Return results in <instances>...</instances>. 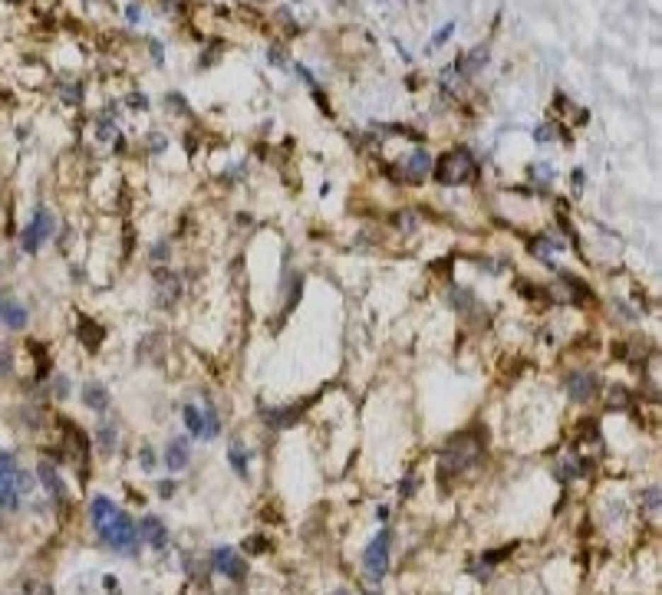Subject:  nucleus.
Masks as SVG:
<instances>
[{
  "label": "nucleus",
  "instance_id": "1",
  "mask_svg": "<svg viewBox=\"0 0 662 595\" xmlns=\"http://www.w3.org/2000/svg\"><path fill=\"white\" fill-rule=\"evenodd\" d=\"M89 517H93V526H96V533L103 536L106 546H112L115 553H122V556H135V553H139V526H135L132 517L125 510H119L109 497H93Z\"/></svg>",
  "mask_w": 662,
  "mask_h": 595
},
{
  "label": "nucleus",
  "instance_id": "2",
  "mask_svg": "<svg viewBox=\"0 0 662 595\" xmlns=\"http://www.w3.org/2000/svg\"><path fill=\"white\" fill-rule=\"evenodd\" d=\"M475 178V161L465 148H455L435 161V181L439 184H461Z\"/></svg>",
  "mask_w": 662,
  "mask_h": 595
},
{
  "label": "nucleus",
  "instance_id": "3",
  "mask_svg": "<svg viewBox=\"0 0 662 595\" xmlns=\"http://www.w3.org/2000/svg\"><path fill=\"white\" fill-rule=\"evenodd\" d=\"M20 467L13 461V454L0 451V510L4 513H13L20 510Z\"/></svg>",
  "mask_w": 662,
  "mask_h": 595
},
{
  "label": "nucleus",
  "instance_id": "4",
  "mask_svg": "<svg viewBox=\"0 0 662 595\" xmlns=\"http://www.w3.org/2000/svg\"><path fill=\"white\" fill-rule=\"evenodd\" d=\"M478 457H481V441H475L471 435H461L441 454V473H458L465 467H471Z\"/></svg>",
  "mask_w": 662,
  "mask_h": 595
},
{
  "label": "nucleus",
  "instance_id": "5",
  "mask_svg": "<svg viewBox=\"0 0 662 595\" xmlns=\"http://www.w3.org/2000/svg\"><path fill=\"white\" fill-rule=\"evenodd\" d=\"M389 546H393V533H389V529H383V533L366 546L363 569H366V576L373 579V582H379V579L389 572Z\"/></svg>",
  "mask_w": 662,
  "mask_h": 595
},
{
  "label": "nucleus",
  "instance_id": "6",
  "mask_svg": "<svg viewBox=\"0 0 662 595\" xmlns=\"http://www.w3.org/2000/svg\"><path fill=\"white\" fill-rule=\"evenodd\" d=\"M50 234H53V214H50L47 208H37L30 227L23 230V237H20V240H23V250H27V254L40 250V247L50 240Z\"/></svg>",
  "mask_w": 662,
  "mask_h": 595
},
{
  "label": "nucleus",
  "instance_id": "7",
  "mask_svg": "<svg viewBox=\"0 0 662 595\" xmlns=\"http://www.w3.org/2000/svg\"><path fill=\"white\" fill-rule=\"evenodd\" d=\"M211 562H214V569H218L221 576H228L231 582H244L248 579V562L234 553V549H214V556H211Z\"/></svg>",
  "mask_w": 662,
  "mask_h": 595
},
{
  "label": "nucleus",
  "instance_id": "8",
  "mask_svg": "<svg viewBox=\"0 0 662 595\" xmlns=\"http://www.w3.org/2000/svg\"><path fill=\"white\" fill-rule=\"evenodd\" d=\"M37 473H40V483H43V490H47L50 497H53V503H57V507H69L66 483H63V477H59L57 467H53L50 461H40Z\"/></svg>",
  "mask_w": 662,
  "mask_h": 595
},
{
  "label": "nucleus",
  "instance_id": "9",
  "mask_svg": "<svg viewBox=\"0 0 662 595\" xmlns=\"http://www.w3.org/2000/svg\"><path fill=\"white\" fill-rule=\"evenodd\" d=\"M596 388H600V378L590 375V372H574V375L567 378V395L576 405H586L596 395Z\"/></svg>",
  "mask_w": 662,
  "mask_h": 595
},
{
  "label": "nucleus",
  "instance_id": "10",
  "mask_svg": "<svg viewBox=\"0 0 662 595\" xmlns=\"http://www.w3.org/2000/svg\"><path fill=\"white\" fill-rule=\"evenodd\" d=\"M0 322H4L7 329H23L30 322L27 306H23L13 293H0Z\"/></svg>",
  "mask_w": 662,
  "mask_h": 595
},
{
  "label": "nucleus",
  "instance_id": "11",
  "mask_svg": "<svg viewBox=\"0 0 662 595\" xmlns=\"http://www.w3.org/2000/svg\"><path fill=\"white\" fill-rule=\"evenodd\" d=\"M139 539H145L149 546H155V549H162L165 543H168V529H165V523L158 520V517H145L142 523H139Z\"/></svg>",
  "mask_w": 662,
  "mask_h": 595
},
{
  "label": "nucleus",
  "instance_id": "12",
  "mask_svg": "<svg viewBox=\"0 0 662 595\" xmlns=\"http://www.w3.org/2000/svg\"><path fill=\"white\" fill-rule=\"evenodd\" d=\"M165 464H168V471H185L188 464H192V451H188V441L185 437H175V441H168V447H165Z\"/></svg>",
  "mask_w": 662,
  "mask_h": 595
},
{
  "label": "nucleus",
  "instance_id": "13",
  "mask_svg": "<svg viewBox=\"0 0 662 595\" xmlns=\"http://www.w3.org/2000/svg\"><path fill=\"white\" fill-rule=\"evenodd\" d=\"M79 339H83V346H86V349H99V346H103V339H106V329H103L96 319L79 316Z\"/></svg>",
  "mask_w": 662,
  "mask_h": 595
},
{
  "label": "nucleus",
  "instance_id": "14",
  "mask_svg": "<svg viewBox=\"0 0 662 595\" xmlns=\"http://www.w3.org/2000/svg\"><path fill=\"white\" fill-rule=\"evenodd\" d=\"M185 425H188V431H192L194 437H204V441H208V415H204V408H198V405L185 408Z\"/></svg>",
  "mask_w": 662,
  "mask_h": 595
},
{
  "label": "nucleus",
  "instance_id": "15",
  "mask_svg": "<svg viewBox=\"0 0 662 595\" xmlns=\"http://www.w3.org/2000/svg\"><path fill=\"white\" fill-rule=\"evenodd\" d=\"M83 401H86L93 411H106L109 408V391L99 385V382H86V385H83Z\"/></svg>",
  "mask_w": 662,
  "mask_h": 595
},
{
  "label": "nucleus",
  "instance_id": "16",
  "mask_svg": "<svg viewBox=\"0 0 662 595\" xmlns=\"http://www.w3.org/2000/svg\"><path fill=\"white\" fill-rule=\"evenodd\" d=\"M429 168H432V158L425 155V151H415L412 161H405V178L409 181H419L429 175Z\"/></svg>",
  "mask_w": 662,
  "mask_h": 595
},
{
  "label": "nucleus",
  "instance_id": "17",
  "mask_svg": "<svg viewBox=\"0 0 662 595\" xmlns=\"http://www.w3.org/2000/svg\"><path fill=\"white\" fill-rule=\"evenodd\" d=\"M484 63H488V47H475L468 57H465V66L458 63V73H478Z\"/></svg>",
  "mask_w": 662,
  "mask_h": 595
},
{
  "label": "nucleus",
  "instance_id": "18",
  "mask_svg": "<svg viewBox=\"0 0 662 595\" xmlns=\"http://www.w3.org/2000/svg\"><path fill=\"white\" fill-rule=\"evenodd\" d=\"M231 467L244 477L248 473V451H244V444L240 441H231Z\"/></svg>",
  "mask_w": 662,
  "mask_h": 595
},
{
  "label": "nucleus",
  "instance_id": "19",
  "mask_svg": "<svg viewBox=\"0 0 662 595\" xmlns=\"http://www.w3.org/2000/svg\"><path fill=\"white\" fill-rule=\"evenodd\" d=\"M115 435H119V431H115V425H103L96 431V441H99V447H103L106 454L115 451Z\"/></svg>",
  "mask_w": 662,
  "mask_h": 595
},
{
  "label": "nucleus",
  "instance_id": "20",
  "mask_svg": "<svg viewBox=\"0 0 662 595\" xmlns=\"http://www.w3.org/2000/svg\"><path fill=\"white\" fill-rule=\"evenodd\" d=\"M511 553H514V543H508V546H501V549H491V553H484V556H481V562H484V566H498L501 559H508Z\"/></svg>",
  "mask_w": 662,
  "mask_h": 595
},
{
  "label": "nucleus",
  "instance_id": "21",
  "mask_svg": "<svg viewBox=\"0 0 662 595\" xmlns=\"http://www.w3.org/2000/svg\"><path fill=\"white\" fill-rule=\"evenodd\" d=\"M204 415H208V441H211V437H218L221 421H218V411H214L211 405H204Z\"/></svg>",
  "mask_w": 662,
  "mask_h": 595
},
{
  "label": "nucleus",
  "instance_id": "22",
  "mask_svg": "<svg viewBox=\"0 0 662 595\" xmlns=\"http://www.w3.org/2000/svg\"><path fill=\"white\" fill-rule=\"evenodd\" d=\"M643 500L649 503V513H656V510H659V487H656V483H653V487H649V493H646Z\"/></svg>",
  "mask_w": 662,
  "mask_h": 595
},
{
  "label": "nucleus",
  "instance_id": "23",
  "mask_svg": "<svg viewBox=\"0 0 662 595\" xmlns=\"http://www.w3.org/2000/svg\"><path fill=\"white\" fill-rule=\"evenodd\" d=\"M451 30H455V23H445V27L435 33V40H432V47H441V43H448V37H451Z\"/></svg>",
  "mask_w": 662,
  "mask_h": 595
},
{
  "label": "nucleus",
  "instance_id": "24",
  "mask_svg": "<svg viewBox=\"0 0 662 595\" xmlns=\"http://www.w3.org/2000/svg\"><path fill=\"white\" fill-rule=\"evenodd\" d=\"M626 391L623 388H613V395H610V408H626Z\"/></svg>",
  "mask_w": 662,
  "mask_h": 595
},
{
  "label": "nucleus",
  "instance_id": "25",
  "mask_svg": "<svg viewBox=\"0 0 662 595\" xmlns=\"http://www.w3.org/2000/svg\"><path fill=\"white\" fill-rule=\"evenodd\" d=\"M79 99H83V93H79V86H69V93L63 89V102H69V105H76Z\"/></svg>",
  "mask_w": 662,
  "mask_h": 595
},
{
  "label": "nucleus",
  "instance_id": "26",
  "mask_svg": "<svg viewBox=\"0 0 662 595\" xmlns=\"http://www.w3.org/2000/svg\"><path fill=\"white\" fill-rule=\"evenodd\" d=\"M534 135H538V142H550L554 139V125H540Z\"/></svg>",
  "mask_w": 662,
  "mask_h": 595
},
{
  "label": "nucleus",
  "instance_id": "27",
  "mask_svg": "<svg viewBox=\"0 0 662 595\" xmlns=\"http://www.w3.org/2000/svg\"><path fill=\"white\" fill-rule=\"evenodd\" d=\"M142 467H145V471H152V467H155V454H152V447H142Z\"/></svg>",
  "mask_w": 662,
  "mask_h": 595
},
{
  "label": "nucleus",
  "instance_id": "28",
  "mask_svg": "<svg viewBox=\"0 0 662 595\" xmlns=\"http://www.w3.org/2000/svg\"><path fill=\"white\" fill-rule=\"evenodd\" d=\"M158 493H162V497H172V493H175V483H172V481H165L162 487H158Z\"/></svg>",
  "mask_w": 662,
  "mask_h": 595
},
{
  "label": "nucleus",
  "instance_id": "29",
  "mask_svg": "<svg viewBox=\"0 0 662 595\" xmlns=\"http://www.w3.org/2000/svg\"><path fill=\"white\" fill-rule=\"evenodd\" d=\"M149 142H152V151H162V148H165V139H162V135H152Z\"/></svg>",
  "mask_w": 662,
  "mask_h": 595
},
{
  "label": "nucleus",
  "instance_id": "30",
  "mask_svg": "<svg viewBox=\"0 0 662 595\" xmlns=\"http://www.w3.org/2000/svg\"><path fill=\"white\" fill-rule=\"evenodd\" d=\"M103 586L109 589V595H115V576H106V579H103Z\"/></svg>",
  "mask_w": 662,
  "mask_h": 595
},
{
  "label": "nucleus",
  "instance_id": "31",
  "mask_svg": "<svg viewBox=\"0 0 662 595\" xmlns=\"http://www.w3.org/2000/svg\"><path fill=\"white\" fill-rule=\"evenodd\" d=\"M37 595H53V589H50V586H40V592Z\"/></svg>",
  "mask_w": 662,
  "mask_h": 595
},
{
  "label": "nucleus",
  "instance_id": "32",
  "mask_svg": "<svg viewBox=\"0 0 662 595\" xmlns=\"http://www.w3.org/2000/svg\"><path fill=\"white\" fill-rule=\"evenodd\" d=\"M333 595H346V592H333Z\"/></svg>",
  "mask_w": 662,
  "mask_h": 595
},
{
  "label": "nucleus",
  "instance_id": "33",
  "mask_svg": "<svg viewBox=\"0 0 662 595\" xmlns=\"http://www.w3.org/2000/svg\"><path fill=\"white\" fill-rule=\"evenodd\" d=\"M369 595H379V592H369Z\"/></svg>",
  "mask_w": 662,
  "mask_h": 595
}]
</instances>
